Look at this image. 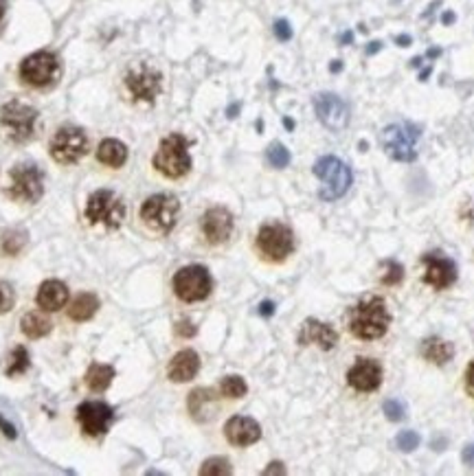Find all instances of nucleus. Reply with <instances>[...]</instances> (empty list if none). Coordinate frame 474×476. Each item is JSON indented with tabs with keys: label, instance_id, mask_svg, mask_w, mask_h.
<instances>
[{
	"label": "nucleus",
	"instance_id": "48",
	"mask_svg": "<svg viewBox=\"0 0 474 476\" xmlns=\"http://www.w3.org/2000/svg\"><path fill=\"white\" fill-rule=\"evenodd\" d=\"M237 110H239V104H233L228 108V117H237Z\"/></svg>",
	"mask_w": 474,
	"mask_h": 476
},
{
	"label": "nucleus",
	"instance_id": "4",
	"mask_svg": "<svg viewBox=\"0 0 474 476\" xmlns=\"http://www.w3.org/2000/svg\"><path fill=\"white\" fill-rule=\"evenodd\" d=\"M189 143L183 134H169L158 145V152L154 156V167L167 178H183L191 169Z\"/></svg>",
	"mask_w": 474,
	"mask_h": 476
},
{
	"label": "nucleus",
	"instance_id": "12",
	"mask_svg": "<svg viewBox=\"0 0 474 476\" xmlns=\"http://www.w3.org/2000/svg\"><path fill=\"white\" fill-rule=\"evenodd\" d=\"M257 248L270 261H284L294 251V235L286 224H264L257 233Z\"/></svg>",
	"mask_w": 474,
	"mask_h": 476
},
{
	"label": "nucleus",
	"instance_id": "11",
	"mask_svg": "<svg viewBox=\"0 0 474 476\" xmlns=\"http://www.w3.org/2000/svg\"><path fill=\"white\" fill-rule=\"evenodd\" d=\"M88 152V136L81 127H60L51 141V156L62 165H73Z\"/></svg>",
	"mask_w": 474,
	"mask_h": 476
},
{
	"label": "nucleus",
	"instance_id": "39",
	"mask_svg": "<svg viewBox=\"0 0 474 476\" xmlns=\"http://www.w3.org/2000/svg\"><path fill=\"white\" fill-rule=\"evenodd\" d=\"M176 334L183 336V338H189L195 334V325H191V321H181L176 325Z\"/></svg>",
	"mask_w": 474,
	"mask_h": 476
},
{
	"label": "nucleus",
	"instance_id": "15",
	"mask_svg": "<svg viewBox=\"0 0 474 476\" xmlns=\"http://www.w3.org/2000/svg\"><path fill=\"white\" fill-rule=\"evenodd\" d=\"M112 419H114V410L104 402H84L77 408V421L81 426V430L90 437L104 435L110 428Z\"/></svg>",
	"mask_w": 474,
	"mask_h": 476
},
{
	"label": "nucleus",
	"instance_id": "26",
	"mask_svg": "<svg viewBox=\"0 0 474 476\" xmlns=\"http://www.w3.org/2000/svg\"><path fill=\"white\" fill-rule=\"evenodd\" d=\"M51 327H53V323L48 321L42 312H29V314H25L20 321L22 334L31 340H38V338H44L46 334H51Z\"/></svg>",
	"mask_w": 474,
	"mask_h": 476
},
{
	"label": "nucleus",
	"instance_id": "17",
	"mask_svg": "<svg viewBox=\"0 0 474 476\" xmlns=\"http://www.w3.org/2000/svg\"><path fill=\"white\" fill-rule=\"evenodd\" d=\"M424 266H426V274H424V281H426L428 286L437 288V290H444V288H450L454 281H456V264L452 259L444 257V255H424L421 257Z\"/></svg>",
	"mask_w": 474,
	"mask_h": 476
},
{
	"label": "nucleus",
	"instance_id": "40",
	"mask_svg": "<svg viewBox=\"0 0 474 476\" xmlns=\"http://www.w3.org/2000/svg\"><path fill=\"white\" fill-rule=\"evenodd\" d=\"M0 433H3L7 439H15V437H18V433H15V426L9 424L3 415H0Z\"/></svg>",
	"mask_w": 474,
	"mask_h": 476
},
{
	"label": "nucleus",
	"instance_id": "19",
	"mask_svg": "<svg viewBox=\"0 0 474 476\" xmlns=\"http://www.w3.org/2000/svg\"><path fill=\"white\" fill-rule=\"evenodd\" d=\"M224 435L228 443H233V446H253V443L261 439V426L253 417L235 415L226 421Z\"/></svg>",
	"mask_w": 474,
	"mask_h": 476
},
{
	"label": "nucleus",
	"instance_id": "46",
	"mask_svg": "<svg viewBox=\"0 0 474 476\" xmlns=\"http://www.w3.org/2000/svg\"><path fill=\"white\" fill-rule=\"evenodd\" d=\"M396 42H398V46H411V36H398L396 38Z\"/></svg>",
	"mask_w": 474,
	"mask_h": 476
},
{
	"label": "nucleus",
	"instance_id": "54",
	"mask_svg": "<svg viewBox=\"0 0 474 476\" xmlns=\"http://www.w3.org/2000/svg\"><path fill=\"white\" fill-rule=\"evenodd\" d=\"M284 123H286V127H288V130H294V123H292V119H284Z\"/></svg>",
	"mask_w": 474,
	"mask_h": 476
},
{
	"label": "nucleus",
	"instance_id": "44",
	"mask_svg": "<svg viewBox=\"0 0 474 476\" xmlns=\"http://www.w3.org/2000/svg\"><path fill=\"white\" fill-rule=\"evenodd\" d=\"M264 474H286V468L284 463H270V468H266Z\"/></svg>",
	"mask_w": 474,
	"mask_h": 476
},
{
	"label": "nucleus",
	"instance_id": "41",
	"mask_svg": "<svg viewBox=\"0 0 474 476\" xmlns=\"http://www.w3.org/2000/svg\"><path fill=\"white\" fill-rule=\"evenodd\" d=\"M461 458H463V463H466L468 468H474V443H468V446L463 448Z\"/></svg>",
	"mask_w": 474,
	"mask_h": 476
},
{
	"label": "nucleus",
	"instance_id": "23",
	"mask_svg": "<svg viewBox=\"0 0 474 476\" xmlns=\"http://www.w3.org/2000/svg\"><path fill=\"white\" fill-rule=\"evenodd\" d=\"M97 160L104 162L106 167H123L127 160V147L117 141V139H106L99 143V150H97Z\"/></svg>",
	"mask_w": 474,
	"mask_h": 476
},
{
	"label": "nucleus",
	"instance_id": "3",
	"mask_svg": "<svg viewBox=\"0 0 474 476\" xmlns=\"http://www.w3.org/2000/svg\"><path fill=\"white\" fill-rule=\"evenodd\" d=\"M314 176L321 180V191L319 195L323 200H338L342 198L351 183H354V176H351V169L347 162H342L340 158L336 156H323L314 162Z\"/></svg>",
	"mask_w": 474,
	"mask_h": 476
},
{
	"label": "nucleus",
	"instance_id": "36",
	"mask_svg": "<svg viewBox=\"0 0 474 476\" xmlns=\"http://www.w3.org/2000/svg\"><path fill=\"white\" fill-rule=\"evenodd\" d=\"M382 408L389 421H402L406 417V406L400 400H386Z\"/></svg>",
	"mask_w": 474,
	"mask_h": 476
},
{
	"label": "nucleus",
	"instance_id": "18",
	"mask_svg": "<svg viewBox=\"0 0 474 476\" xmlns=\"http://www.w3.org/2000/svg\"><path fill=\"white\" fill-rule=\"evenodd\" d=\"M347 382L351 388L367 393L375 391L382 384V367L371 358H361L358 363L349 369L347 373Z\"/></svg>",
	"mask_w": 474,
	"mask_h": 476
},
{
	"label": "nucleus",
	"instance_id": "6",
	"mask_svg": "<svg viewBox=\"0 0 474 476\" xmlns=\"http://www.w3.org/2000/svg\"><path fill=\"white\" fill-rule=\"evenodd\" d=\"M86 220L90 224H104L108 228H119L125 220V204L110 189H99L90 193L86 204Z\"/></svg>",
	"mask_w": 474,
	"mask_h": 476
},
{
	"label": "nucleus",
	"instance_id": "13",
	"mask_svg": "<svg viewBox=\"0 0 474 476\" xmlns=\"http://www.w3.org/2000/svg\"><path fill=\"white\" fill-rule=\"evenodd\" d=\"M125 86L134 99L152 104L160 92L162 77L156 69L150 66V64H139V66L130 69V73L125 77Z\"/></svg>",
	"mask_w": 474,
	"mask_h": 476
},
{
	"label": "nucleus",
	"instance_id": "10",
	"mask_svg": "<svg viewBox=\"0 0 474 476\" xmlns=\"http://www.w3.org/2000/svg\"><path fill=\"white\" fill-rule=\"evenodd\" d=\"M20 77L25 84L34 88H46L53 86L60 77V62L53 53L48 51H38L34 55H29L20 64Z\"/></svg>",
	"mask_w": 474,
	"mask_h": 476
},
{
	"label": "nucleus",
	"instance_id": "5",
	"mask_svg": "<svg viewBox=\"0 0 474 476\" xmlns=\"http://www.w3.org/2000/svg\"><path fill=\"white\" fill-rule=\"evenodd\" d=\"M178 213H181V202L169 193H156L150 195L143 206H141V220L147 228H152L156 233H169L176 226Z\"/></svg>",
	"mask_w": 474,
	"mask_h": 476
},
{
	"label": "nucleus",
	"instance_id": "42",
	"mask_svg": "<svg viewBox=\"0 0 474 476\" xmlns=\"http://www.w3.org/2000/svg\"><path fill=\"white\" fill-rule=\"evenodd\" d=\"M466 391L474 398V363H470V367L466 371Z\"/></svg>",
	"mask_w": 474,
	"mask_h": 476
},
{
	"label": "nucleus",
	"instance_id": "35",
	"mask_svg": "<svg viewBox=\"0 0 474 476\" xmlns=\"http://www.w3.org/2000/svg\"><path fill=\"white\" fill-rule=\"evenodd\" d=\"M13 305H15V292H13L11 284L0 281V314L11 312Z\"/></svg>",
	"mask_w": 474,
	"mask_h": 476
},
{
	"label": "nucleus",
	"instance_id": "25",
	"mask_svg": "<svg viewBox=\"0 0 474 476\" xmlns=\"http://www.w3.org/2000/svg\"><path fill=\"white\" fill-rule=\"evenodd\" d=\"M214 402H216V396L211 388H195L189 393V400H187L189 413L193 415V419L207 421L211 417V404Z\"/></svg>",
	"mask_w": 474,
	"mask_h": 476
},
{
	"label": "nucleus",
	"instance_id": "20",
	"mask_svg": "<svg viewBox=\"0 0 474 476\" xmlns=\"http://www.w3.org/2000/svg\"><path fill=\"white\" fill-rule=\"evenodd\" d=\"M338 334L332 330L328 323H321L316 318H307L301 327L299 344H319L323 351H330L336 347Z\"/></svg>",
	"mask_w": 474,
	"mask_h": 476
},
{
	"label": "nucleus",
	"instance_id": "24",
	"mask_svg": "<svg viewBox=\"0 0 474 476\" xmlns=\"http://www.w3.org/2000/svg\"><path fill=\"white\" fill-rule=\"evenodd\" d=\"M97 309H99V297L92 292H81L73 299V303L69 307V316H71V321L84 323L97 314Z\"/></svg>",
	"mask_w": 474,
	"mask_h": 476
},
{
	"label": "nucleus",
	"instance_id": "31",
	"mask_svg": "<svg viewBox=\"0 0 474 476\" xmlns=\"http://www.w3.org/2000/svg\"><path fill=\"white\" fill-rule=\"evenodd\" d=\"M290 152H288V147L286 145H281V143H270L268 145V150H266V160L270 162V165L274 167V169H284V167H288L290 165Z\"/></svg>",
	"mask_w": 474,
	"mask_h": 476
},
{
	"label": "nucleus",
	"instance_id": "2",
	"mask_svg": "<svg viewBox=\"0 0 474 476\" xmlns=\"http://www.w3.org/2000/svg\"><path fill=\"white\" fill-rule=\"evenodd\" d=\"M419 139H421V127L411 121L391 123L380 132V145L384 154L400 162H411L417 158Z\"/></svg>",
	"mask_w": 474,
	"mask_h": 476
},
{
	"label": "nucleus",
	"instance_id": "29",
	"mask_svg": "<svg viewBox=\"0 0 474 476\" xmlns=\"http://www.w3.org/2000/svg\"><path fill=\"white\" fill-rule=\"evenodd\" d=\"M29 365H31L29 351H27L25 347H15L13 354L9 356V365H7L5 373H7L9 377H13V375H22V373L29 369Z\"/></svg>",
	"mask_w": 474,
	"mask_h": 476
},
{
	"label": "nucleus",
	"instance_id": "49",
	"mask_svg": "<svg viewBox=\"0 0 474 476\" xmlns=\"http://www.w3.org/2000/svg\"><path fill=\"white\" fill-rule=\"evenodd\" d=\"M340 69H342V64H340V62H332V64H330V71H332V73H336V71H340Z\"/></svg>",
	"mask_w": 474,
	"mask_h": 476
},
{
	"label": "nucleus",
	"instance_id": "37",
	"mask_svg": "<svg viewBox=\"0 0 474 476\" xmlns=\"http://www.w3.org/2000/svg\"><path fill=\"white\" fill-rule=\"evenodd\" d=\"M404 279V268L398 264V261H389L386 264V272L382 276V284L384 286H398Z\"/></svg>",
	"mask_w": 474,
	"mask_h": 476
},
{
	"label": "nucleus",
	"instance_id": "47",
	"mask_svg": "<svg viewBox=\"0 0 474 476\" xmlns=\"http://www.w3.org/2000/svg\"><path fill=\"white\" fill-rule=\"evenodd\" d=\"M441 22H444V24H452L454 22V13L452 11H446L444 15H441Z\"/></svg>",
	"mask_w": 474,
	"mask_h": 476
},
{
	"label": "nucleus",
	"instance_id": "16",
	"mask_svg": "<svg viewBox=\"0 0 474 476\" xmlns=\"http://www.w3.org/2000/svg\"><path fill=\"white\" fill-rule=\"evenodd\" d=\"M233 216L231 211H226L224 206H214L209 209L202 220H200V228L202 235L207 237L209 244H224L233 233Z\"/></svg>",
	"mask_w": 474,
	"mask_h": 476
},
{
	"label": "nucleus",
	"instance_id": "21",
	"mask_svg": "<svg viewBox=\"0 0 474 476\" xmlns=\"http://www.w3.org/2000/svg\"><path fill=\"white\" fill-rule=\"evenodd\" d=\"M198 371H200V356L193 349L178 351L167 367V375L172 382H189L198 375Z\"/></svg>",
	"mask_w": 474,
	"mask_h": 476
},
{
	"label": "nucleus",
	"instance_id": "27",
	"mask_svg": "<svg viewBox=\"0 0 474 476\" xmlns=\"http://www.w3.org/2000/svg\"><path fill=\"white\" fill-rule=\"evenodd\" d=\"M421 354L426 360H431L433 365H446L454 356V347L441 338H428L421 344Z\"/></svg>",
	"mask_w": 474,
	"mask_h": 476
},
{
	"label": "nucleus",
	"instance_id": "22",
	"mask_svg": "<svg viewBox=\"0 0 474 476\" xmlns=\"http://www.w3.org/2000/svg\"><path fill=\"white\" fill-rule=\"evenodd\" d=\"M69 301V288L60 279H48L38 290V305L44 312H57Z\"/></svg>",
	"mask_w": 474,
	"mask_h": 476
},
{
	"label": "nucleus",
	"instance_id": "52",
	"mask_svg": "<svg viewBox=\"0 0 474 476\" xmlns=\"http://www.w3.org/2000/svg\"><path fill=\"white\" fill-rule=\"evenodd\" d=\"M340 42H342V44H349V42H351V34H345Z\"/></svg>",
	"mask_w": 474,
	"mask_h": 476
},
{
	"label": "nucleus",
	"instance_id": "43",
	"mask_svg": "<svg viewBox=\"0 0 474 476\" xmlns=\"http://www.w3.org/2000/svg\"><path fill=\"white\" fill-rule=\"evenodd\" d=\"M259 314L261 316H272L274 314V303L272 301H264L259 305Z\"/></svg>",
	"mask_w": 474,
	"mask_h": 476
},
{
	"label": "nucleus",
	"instance_id": "30",
	"mask_svg": "<svg viewBox=\"0 0 474 476\" xmlns=\"http://www.w3.org/2000/svg\"><path fill=\"white\" fill-rule=\"evenodd\" d=\"M220 391H222V396H226V398L239 400V398L246 396L249 386H246V382H244V377H239V375H226L224 380H222V384H220Z\"/></svg>",
	"mask_w": 474,
	"mask_h": 476
},
{
	"label": "nucleus",
	"instance_id": "53",
	"mask_svg": "<svg viewBox=\"0 0 474 476\" xmlns=\"http://www.w3.org/2000/svg\"><path fill=\"white\" fill-rule=\"evenodd\" d=\"M428 75H431V69H426V71H421L419 79H421V81H424V79H428Z\"/></svg>",
	"mask_w": 474,
	"mask_h": 476
},
{
	"label": "nucleus",
	"instance_id": "38",
	"mask_svg": "<svg viewBox=\"0 0 474 476\" xmlns=\"http://www.w3.org/2000/svg\"><path fill=\"white\" fill-rule=\"evenodd\" d=\"M274 36L279 38L281 42H288L292 38V27H290V22L286 18H279L274 22Z\"/></svg>",
	"mask_w": 474,
	"mask_h": 476
},
{
	"label": "nucleus",
	"instance_id": "45",
	"mask_svg": "<svg viewBox=\"0 0 474 476\" xmlns=\"http://www.w3.org/2000/svg\"><path fill=\"white\" fill-rule=\"evenodd\" d=\"M382 48V42H371L369 46H367V55H373V53H378Z\"/></svg>",
	"mask_w": 474,
	"mask_h": 476
},
{
	"label": "nucleus",
	"instance_id": "51",
	"mask_svg": "<svg viewBox=\"0 0 474 476\" xmlns=\"http://www.w3.org/2000/svg\"><path fill=\"white\" fill-rule=\"evenodd\" d=\"M441 53V48H431V51H428V57H437Z\"/></svg>",
	"mask_w": 474,
	"mask_h": 476
},
{
	"label": "nucleus",
	"instance_id": "8",
	"mask_svg": "<svg viewBox=\"0 0 474 476\" xmlns=\"http://www.w3.org/2000/svg\"><path fill=\"white\" fill-rule=\"evenodd\" d=\"M38 121V110L22 102H9L0 108V123L15 143H25L34 136Z\"/></svg>",
	"mask_w": 474,
	"mask_h": 476
},
{
	"label": "nucleus",
	"instance_id": "1",
	"mask_svg": "<svg viewBox=\"0 0 474 476\" xmlns=\"http://www.w3.org/2000/svg\"><path fill=\"white\" fill-rule=\"evenodd\" d=\"M389 309L380 297H367L358 301L349 312V332L363 340L382 338L389 330Z\"/></svg>",
	"mask_w": 474,
	"mask_h": 476
},
{
	"label": "nucleus",
	"instance_id": "7",
	"mask_svg": "<svg viewBox=\"0 0 474 476\" xmlns=\"http://www.w3.org/2000/svg\"><path fill=\"white\" fill-rule=\"evenodd\" d=\"M211 288H214L211 274L200 264L185 266L174 274V292H176V297L185 303L204 301L211 294Z\"/></svg>",
	"mask_w": 474,
	"mask_h": 476
},
{
	"label": "nucleus",
	"instance_id": "50",
	"mask_svg": "<svg viewBox=\"0 0 474 476\" xmlns=\"http://www.w3.org/2000/svg\"><path fill=\"white\" fill-rule=\"evenodd\" d=\"M5 11H7V3H5V0H0V20H3Z\"/></svg>",
	"mask_w": 474,
	"mask_h": 476
},
{
	"label": "nucleus",
	"instance_id": "28",
	"mask_svg": "<svg viewBox=\"0 0 474 476\" xmlns=\"http://www.w3.org/2000/svg\"><path fill=\"white\" fill-rule=\"evenodd\" d=\"M112 377H114V369L110 365H99L95 363L90 365V369L86 371V384L90 391L95 393H102L112 384Z\"/></svg>",
	"mask_w": 474,
	"mask_h": 476
},
{
	"label": "nucleus",
	"instance_id": "33",
	"mask_svg": "<svg viewBox=\"0 0 474 476\" xmlns=\"http://www.w3.org/2000/svg\"><path fill=\"white\" fill-rule=\"evenodd\" d=\"M25 244H27V233L15 228V231L5 233V237H3V251L7 255H18L25 248Z\"/></svg>",
	"mask_w": 474,
	"mask_h": 476
},
{
	"label": "nucleus",
	"instance_id": "9",
	"mask_svg": "<svg viewBox=\"0 0 474 476\" xmlns=\"http://www.w3.org/2000/svg\"><path fill=\"white\" fill-rule=\"evenodd\" d=\"M9 195L20 202H38L44 195V176L34 162H20L11 169Z\"/></svg>",
	"mask_w": 474,
	"mask_h": 476
},
{
	"label": "nucleus",
	"instance_id": "34",
	"mask_svg": "<svg viewBox=\"0 0 474 476\" xmlns=\"http://www.w3.org/2000/svg\"><path fill=\"white\" fill-rule=\"evenodd\" d=\"M419 435L415 430H402L398 437H396V446L398 450L402 452H413L415 448H419Z\"/></svg>",
	"mask_w": 474,
	"mask_h": 476
},
{
	"label": "nucleus",
	"instance_id": "32",
	"mask_svg": "<svg viewBox=\"0 0 474 476\" xmlns=\"http://www.w3.org/2000/svg\"><path fill=\"white\" fill-rule=\"evenodd\" d=\"M200 474L202 476H228V474H233V468H231V463H228V458H224V456H211V458H207V461L202 463Z\"/></svg>",
	"mask_w": 474,
	"mask_h": 476
},
{
	"label": "nucleus",
	"instance_id": "14",
	"mask_svg": "<svg viewBox=\"0 0 474 476\" xmlns=\"http://www.w3.org/2000/svg\"><path fill=\"white\" fill-rule=\"evenodd\" d=\"M314 110L321 123L332 130V132H340L349 123V108L334 92H321L314 97Z\"/></svg>",
	"mask_w": 474,
	"mask_h": 476
}]
</instances>
